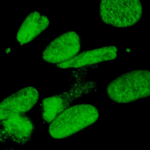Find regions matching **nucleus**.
Instances as JSON below:
<instances>
[{
    "label": "nucleus",
    "instance_id": "f257e3e1",
    "mask_svg": "<svg viewBox=\"0 0 150 150\" xmlns=\"http://www.w3.org/2000/svg\"><path fill=\"white\" fill-rule=\"evenodd\" d=\"M112 101L125 104L150 97V70H135L112 80L106 89Z\"/></svg>",
    "mask_w": 150,
    "mask_h": 150
},
{
    "label": "nucleus",
    "instance_id": "f03ea898",
    "mask_svg": "<svg viewBox=\"0 0 150 150\" xmlns=\"http://www.w3.org/2000/svg\"><path fill=\"white\" fill-rule=\"evenodd\" d=\"M98 117V111L94 105H73L66 109L50 124L49 134L56 139L67 138L93 124Z\"/></svg>",
    "mask_w": 150,
    "mask_h": 150
},
{
    "label": "nucleus",
    "instance_id": "7ed1b4c3",
    "mask_svg": "<svg viewBox=\"0 0 150 150\" xmlns=\"http://www.w3.org/2000/svg\"><path fill=\"white\" fill-rule=\"evenodd\" d=\"M97 90L96 81L76 80L67 91L43 99L40 104V111L45 122L51 123L71 103L84 95L94 93Z\"/></svg>",
    "mask_w": 150,
    "mask_h": 150
},
{
    "label": "nucleus",
    "instance_id": "20e7f679",
    "mask_svg": "<svg viewBox=\"0 0 150 150\" xmlns=\"http://www.w3.org/2000/svg\"><path fill=\"white\" fill-rule=\"evenodd\" d=\"M100 15L106 24L116 28L130 27L139 22L142 15L139 1H102Z\"/></svg>",
    "mask_w": 150,
    "mask_h": 150
},
{
    "label": "nucleus",
    "instance_id": "39448f33",
    "mask_svg": "<svg viewBox=\"0 0 150 150\" xmlns=\"http://www.w3.org/2000/svg\"><path fill=\"white\" fill-rule=\"evenodd\" d=\"M35 126L32 118L23 114L10 115L1 120V141L3 144L22 146L32 138Z\"/></svg>",
    "mask_w": 150,
    "mask_h": 150
},
{
    "label": "nucleus",
    "instance_id": "423d86ee",
    "mask_svg": "<svg viewBox=\"0 0 150 150\" xmlns=\"http://www.w3.org/2000/svg\"><path fill=\"white\" fill-rule=\"evenodd\" d=\"M81 47L80 36L76 32H65L47 45L42 53V59L47 63L59 64L75 57Z\"/></svg>",
    "mask_w": 150,
    "mask_h": 150
},
{
    "label": "nucleus",
    "instance_id": "0eeeda50",
    "mask_svg": "<svg viewBox=\"0 0 150 150\" xmlns=\"http://www.w3.org/2000/svg\"><path fill=\"white\" fill-rule=\"evenodd\" d=\"M39 93L33 87H26L4 99L0 105V119L29 111L37 103Z\"/></svg>",
    "mask_w": 150,
    "mask_h": 150
},
{
    "label": "nucleus",
    "instance_id": "6e6552de",
    "mask_svg": "<svg viewBox=\"0 0 150 150\" xmlns=\"http://www.w3.org/2000/svg\"><path fill=\"white\" fill-rule=\"evenodd\" d=\"M118 49L114 46H104L83 52L73 59L57 64L59 68H78L102 62L114 60L117 57Z\"/></svg>",
    "mask_w": 150,
    "mask_h": 150
},
{
    "label": "nucleus",
    "instance_id": "1a4fd4ad",
    "mask_svg": "<svg viewBox=\"0 0 150 150\" xmlns=\"http://www.w3.org/2000/svg\"><path fill=\"white\" fill-rule=\"evenodd\" d=\"M49 25L47 16L36 11L32 12L26 17L18 29L16 40L20 45L28 43L46 29Z\"/></svg>",
    "mask_w": 150,
    "mask_h": 150
}]
</instances>
